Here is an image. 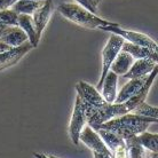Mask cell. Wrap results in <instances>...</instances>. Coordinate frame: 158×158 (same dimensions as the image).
I'll return each mask as SVG.
<instances>
[{"mask_svg":"<svg viewBox=\"0 0 158 158\" xmlns=\"http://www.w3.org/2000/svg\"><path fill=\"white\" fill-rule=\"evenodd\" d=\"M19 14L12 9L7 8L4 10H0V27L7 28V27H17Z\"/></svg>","mask_w":158,"mask_h":158,"instance_id":"44dd1931","label":"cell"},{"mask_svg":"<svg viewBox=\"0 0 158 158\" xmlns=\"http://www.w3.org/2000/svg\"><path fill=\"white\" fill-rule=\"evenodd\" d=\"M98 132V134L101 136L102 141L104 142V144L107 146V148L110 150V152H112L114 150H116L118 147L124 146L125 141L124 139L120 138L118 134H116L114 132L108 130H103V128H99V130H95Z\"/></svg>","mask_w":158,"mask_h":158,"instance_id":"e0dca14e","label":"cell"},{"mask_svg":"<svg viewBox=\"0 0 158 158\" xmlns=\"http://www.w3.org/2000/svg\"><path fill=\"white\" fill-rule=\"evenodd\" d=\"M7 28H8V27H7ZM5 29H6V28H2V27H0V37H1V35H2V32H4Z\"/></svg>","mask_w":158,"mask_h":158,"instance_id":"f546056e","label":"cell"},{"mask_svg":"<svg viewBox=\"0 0 158 158\" xmlns=\"http://www.w3.org/2000/svg\"><path fill=\"white\" fill-rule=\"evenodd\" d=\"M157 122L158 119L142 117V116H138L128 112V114H125L120 117H116V118H112L108 122L103 123L95 130L103 128V130L111 131L125 140L130 136H134V135L142 133V132L147 131L150 124Z\"/></svg>","mask_w":158,"mask_h":158,"instance_id":"6da1fadb","label":"cell"},{"mask_svg":"<svg viewBox=\"0 0 158 158\" xmlns=\"http://www.w3.org/2000/svg\"><path fill=\"white\" fill-rule=\"evenodd\" d=\"M32 48L33 47L31 46V44L27 41L19 47H13L9 51L0 53V71L15 65L31 51Z\"/></svg>","mask_w":158,"mask_h":158,"instance_id":"ba28073f","label":"cell"},{"mask_svg":"<svg viewBox=\"0 0 158 158\" xmlns=\"http://www.w3.org/2000/svg\"><path fill=\"white\" fill-rule=\"evenodd\" d=\"M79 141L88 147L92 152H110V150L102 141L101 136L98 134V132L88 125H86L83 128L81 133L79 135Z\"/></svg>","mask_w":158,"mask_h":158,"instance_id":"9c48e42d","label":"cell"},{"mask_svg":"<svg viewBox=\"0 0 158 158\" xmlns=\"http://www.w3.org/2000/svg\"><path fill=\"white\" fill-rule=\"evenodd\" d=\"M94 1H95V2H96V4H99V2H100V1H101V0H94Z\"/></svg>","mask_w":158,"mask_h":158,"instance_id":"1f68e13d","label":"cell"},{"mask_svg":"<svg viewBox=\"0 0 158 158\" xmlns=\"http://www.w3.org/2000/svg\"><path fill=\"white\" fill-rule=\"evenodd\" d=\"M124 43V39L122 37L117 36V35H111L108 39L106 46L102 51V73H101V78H100L99 83L96 85V89L100 92L101 89V85L103 83V79L107 76V73L110 71V67L114 60L118 54L120 49H122V45Z\"/></svg>","mask_w":158,"mask_h":158,"instance_id":"277c9868","label":"cell"},{"mask_svg":"<svg viewBox=\"0 0 158 158\" xmlns=\"http://www.w3.org/2000/svg\"><path fill=\"white\" fill-rule=\"evenodd\" d=\"M13 47H10L9 45H7V44L2 43V41H0V53H4V52H7L9 51V49H12Z\"/></svg>","mask_w":158,"mask_h":158,"instance_id":"4316f807","label":"cell"},{"mask_svg":"<svg viewBox=\"0 0 158 158\" xmlns=\"http://www.w3.org/2000/svg\"><path fill=\"white\" fill-rule=\"evenodd\" d=\"M33 156L36 158H49L48 156H46V155H44V154H37V152H35L33 154Z\"/></svg>","mask_w":158,"mask_h":158,"instance_id":"83f0119b","label":"cell"},{"mask_svg":"<svg viewBox=\"0 0 158 158\" xmlns=\"http://www.w3.org/2000/svg\"><path fill=\"white\" fill-rule=\"evenodd\" d=\"M76 4L83 6L84 8L88 9L89 12L96 14L98 13V4L95 2L94 0H75Z\"/></svg>","mask_w":158,"mask_h":158,"instance_id":"603a6c76","label":"cell"},{"mask_svg":"<svg viewBox=\"0 0 158 158\" xmlns=\"http://www.w3.org/2000/svg\"><path fill=\"white\" fill-rule=\"evenodd\" d=\"M147 78H148V76L136 79H130V81L125 84L122 87V89L117 93V96H116L114 103H123L131 99L132 96H134L135 94H138L139 91L142 88V86L146 83Z\"/></svg>","mask_w":158,"mask_h":158,"instance_id":"8fae6325","label":"cell"},{"mask_svg":"<svg viewBox=\"0 0 158 158\" xmlns=\"http://www.w3.org/2000/svg\"><path fill=\"white\" fill-rule=\"evenodd\" d=\"M17 0H0V10L10 8Z\"/></svg>","mask_w":158,"mask_h":158,"instance_id":"d4e9b609","label":"cell"},{"mask_svg":"<svg viewBox=\"0 0 158 158\" xmlns=\"http://www.w3.org/2000/svg\"><path fill=\"white\" fill-rule=\"evenodd\" d=\"M133 62H134V59L128 53L120 49V52L117 54L116 59L114 60V62L111 64L110 71H112L117 76H124L130 70Z\"/></svg>","mask_w":158,"mask_h":158,"instance_id":"2e32d148","label":"cell"},{"mask_svg":"<svg viewBox=\"0 0 158 158\" xmlns=\"http://www.w3.org/2000/svg\"><path fill=\"white\" fill-rule=\"evenodd\" d=\"M100 30L102 31H107L114 35L122 37L125 41H128L131 44H134V45H140V46H144L154 51H158V46L156 41L154 39H151L149 36H147L144 33L136 31H131V30H126V29H123L119 24L117 25H108V27H100Z\"/></svg>","mask_w":158,"mask_h":158,"instance_id":"3957f363","label":"cell"},{"mask_svg":"<svg viewBox=\"0 0 158 158\" xmlns=\"http://www.w3.org/2000/svg\"><path fill=\"white\" fill-rule=\"evenodd\" d=\"M111 157L112 158H128V152L126 149V144L118 147L116 150L111 152Z\"/></svg>","mask_w":158,"mask_h":158,"instance_id":"cb8c5ba5","label":"cell"},{"mask_svg":"<svg viewBox=\"0 0 158 158\" xmlns=\"http://www.w3.org/2000/svg\"><path fill=\"white\" fill-rule=\"evenodd\" d=\"M128 152V158H146V149L138 141L136 135L124 140Z\"/></svg>","mask_w":158,"mask_h":158,"instance_id":"ffe728a7","label":"cell"},{"mask_svg":"<svg viewBox=\"0 0 158 158\" xmlns=\"http://www.w3.org/2000/svg\"><path fill=\"white\" fill-rule=\"evenodd\" d=\"M117 83H118V76L112 71H109L107 76L103 79L101 85V95L104 101L108 103H114L117 96Z\"/></svg>","mask_w":158,"mask_h":158,"instance_id":"5bb4252c","label":"cell"},{"mask_svg":"<svg viewBox=\"0 0 158 158\" xmlns=\"http://www.w3.org/2000/svg\"><path fill=\"white\" fill-rule=\"evenodd\" d=\"M151 158H158V152H152L151 154Z\"/></svg>","mask_w":158,"mask_h":158,"instance_id":"f1b7e54d","label":"cell"},{"mask_svg":"<svg viewBox=\"0 0 158 158\" xmlns=\"http://www.w3.org/2000/svg\"><path fill=\"white\" fill-rule=\"evenodd\" d=\"M17 27H20L25 35L28 36V41L31 44L33 48H36L39 44V39L37 37L36 29H35V24L32 21L31 15H27V14H19V21H17Z\"/></svg>","mask_w":158,"mask_h":158,"instance_id":"9a60e30c","label":"cell"},{"mask_svg":"<svg viewBox=\"0 0 158 158\" xmlns=\"http://www.w3.org/2000/svg\"><path fill=\"white\" fill-rule=\"evenodd\" d=\"M158 65V62L154 61L150 59H139L134 60L133 64L131 65L130 70L125 73L124 76H122L123 78L126 79H136L141 78L144 76H148L150 73Z\"/></svg>","mask_w":158,"mask_h":158,"instance_id":"30bf717a","label":"cell"},{"mask_svg":"<svg viewBox=\"0 0 158 158\" xmlns=\"http://www.w3.org/2000/svg\"><path fill=\"white\" fill-rule=\"evenodd\" d=\"M76 91H77V95L80 96V99L83 100L85 103L89 104V106L99 108L104 106L106 103H108L104 101L101 93L96 89V87L92 86V85H89V84L84 81V80H79L77 83Z\"/></svg>","mask_w":158,"mask_h":158,"instance_id":"52a82bcc","label":"cell"},{"mask_svg":"<svg viewBox=\"0 0 158 158\" xmlns=\"http://www.w3.org/2000/svg\"><path fill=\"white\" fill-rule=\"evenodd\" d=\"M122 51L128 53L134 60L139 59H150L158 62V51H154L144 46H140V45H134L128 41H125L122 45Z\"/></svg>","mask_w":158,"mask_h":158,"instance_id":"7c38bea8","label":"cell"},{"mask_svg":"<svg viewBox=\"0 0 158 158\" xmlns=\"http://www.w3.org/2000/svg\"><path fill=\"white\" fill-rule=\"evenodd\" d=\"M87 125L86 112H85V107H84L83 100L80 96H76L75 106H73V111H72L70 124H69V136L71 139L73 144L78 146L79 143V135L81 133L83 128Z\"/></svg>","mask_w":158,"mask_h":158,"instance_id":"5b68a950","label":"cell"},{"mask_svg":"<svg viewBox=\"0 0 158 158\" xmlns=\"http://www.w3.org/2000/svg\"><path fill=\"white\" fill-rule=\"evenodd\" d=\"M45 0H17L15 4L12 6L17 14H27L32 15L38 8L44 5Z\"/></svg>","mask_w":158,"mask_h":158,"instance_id":"ac0fdd59","label":"cell"},{"mask_svg":"<svg viewBox=\"0 0 158 158\" xmlns=\"http://www.w3.org/2000/svg\"><path fill=\"white\" fill-rule=\"evenodd\" d=\"M0 41L7 44L10 47H19L28 41V36L20 27H8L2 32Z\"/></svg>","mask_w":158,"mask_h":158,"instance_id":"4fadbf2b","label":"cell"},{"mask_svg":"<svg viewBox=\"0 0 158 158\" xmlns=\"http://www.w3.org/2000/svg\"><path fill=\"white\" fill-rule=\"evenodd\" d=\"M131 114L142 116V117H148V118L158 119V109L156 107H152L150 104L146 103V101H143L142 103L139 104L138 107H135L133 110L131 111Z\"/></svg>","mask_w":158,"mask_h":158,"instance_id":"7402d4cb","label":"cell"},{"mask_svg":"<svg viewBox=\"0 0 158 158\" xmlns=\"http://www.w3.org/2000/svg\"><path fill=\"white\" fill-rule=\"evenodd\" d=\"M94 158H112L111 152H93Z\"/></svg>","mask_w":158,"mask_h":158,"instance_id":"484cf974","label":"cell"},{"mask_svg":"<svg viewBox=\"0 0 158 158\" xmlns=\"http://www.w3.org/2000/svg\"><path fill=\"white\" fill-rule=\"evenodd\" d=\"M48 157H49V158H57V157H55V156H52V155H49Z\"/></svg>","mask_w":158,"mask_h":158,"instance_id":"4dcf8cb0","label":"cell"},{"mask_svg":"<svg viewBox=\"0 0 158 158\" xmlns=\"http://www.w3.org/2000/svg\"><path fill=\"white\" fill-rule=\"evenodd\" d=\"M57 12L65 17L67 20L71 21L72 23L86 29H99L100 27L108 25H117L118 23L110 22L104 19H101L94 13L89 12L78 4H67L63 2L57 6Z\"/></svg>","mask_w":158,"mask_h":158,"instance_id":"7a4b0ae2","label":"cell"},{"mask_svg":"<svg viewBox=\"0 0 158 158\" xmlns=\"http://www.w3.org/2000/svg\"><path fill=\"white\" fill-rule=\"evenodd\" d=\"M138 141L140 144L151 152H158V134L156 133H149V132H142L136 135Z\"/></svg>","mask_w":158,"mask_h":158,"instance_id":"d6986e66","label":"cell"},{"mask_svg":"<svg viewBox=\"0 0 158 158\" xmlns=\"http://www.w3.org/2000/svg\"><path fill=\"white\" fill-rule=\"evenodd\" d=\"M54 10H55V6H54L53 0H45L43 6L38 8L31 15L33 24H35V29H36L37 37L39 40L41 38V33L44 32L45 28L47 27L48 22L51 20Z\"/></svg>","mask_w":158,"mask_h":158,"instance_id":"8992f818","label":"cell"}]
</instances>
